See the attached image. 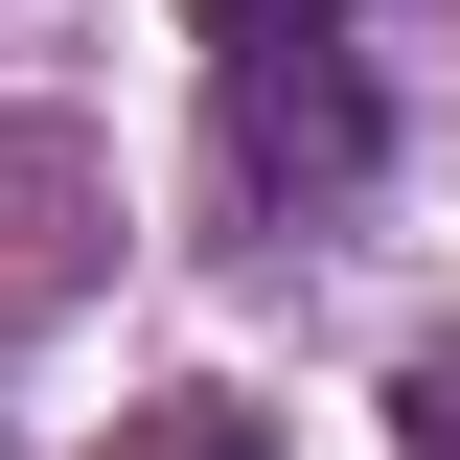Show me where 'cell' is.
Here are the masks:
<instances>
[{"mask_svg": "<svg viewBox=\"0 0 460 460\" xmlns=\"http://www.w3.org/2000/svg\"><path fill=\"white\" fill-rule=\"evenodd\" d=\"M208 138H230V208H345L392 162V115L345 47H208Z\"/></svg>", "mask_w": 460, "mask_h": 460, "instance_id": "1", "label": "cell"}, {"mask_svg": "<svg viewBox=\"0 0 460 460\" xmlns=\"http://www.w3.org/2000/svg\"><path fill=\"white\" fill-rule=\"evenodd\" d=\"M208 47H345V0H184Z\"/></svg>", "mask_w": 460, "mask_h": 460, "instance_id": "4", "label": "cell"}, {"mask_svg": "<svg viewBox=\"0 0 460 460\" xmlns=\"http://www.w3.org/2000/svg\"><path fill=\"white\" fill-rule=\"evenodd\" d=\"M392 460H460V323H438V345L392 368Z\"/></svg>", "mask_w": 460, "mask_h": 460, "instance_id": "2", "label": "cell"}, {"mask_svg": "<svg viewBox=\"0 0 460 460\" xmlns=\"http://www.w3.org/2000/svg\"><path fill=\"white\" fill-rule=\"evenodd\" d=\"M138 460H277V438H253L230 392H162V414H138Z\"/></svg>", "mask_w": 460, "mask_h": 460, "instance_id": "3", "label": "cell"}]
</instances>
